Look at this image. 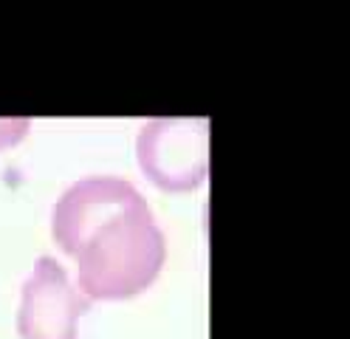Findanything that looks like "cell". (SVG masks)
Masks as SVG:
<instances>
[{
	"label": "cell",
	"instance_id": "cell-5",
	"mask_svg": "<svg viewBox=\"0 0 350 339\" xmlns=\"http://www.w3.org/2000/svg\"><path fill=\"white\" fill-rule=\"evenodd\" d=\"M31 122L29 119H0V150L14 147L17 142H23V136L29 133Z\"/></svg>",
	"mask_w": 350,
	"mask_h": 339
},
{
	"label": "cell",
	"instance_id": "cell-1",
	"mask_svg": "<svg viewBox=\"0 0 350 339\" xmlns=\"http://www.w3.org/2000/svg\"><path fill=\"white\" fill-rule=\"evenodd\" d=\"M79 294L91 303H119L156 283L167 260V238L144 195L107 215L88 232L77 252Z\"/></svg>",
	"mask_w": 350,
	"mask_h": 339
},
{
	"label": "cell",
	"instance_id": "cell-4",
	"mask_svg": "<svg viewBox=\"0 0 350 339\" xmlns=\"http://www.w3.org/2000/svg\"><path fill=\"white\" fill-rule=\"evenodd\" d=\"M142 192L119 175H88L65 190L51 210V238L68 258L99 221L133 203Z\"/></svg>",
	"mask_w": 350,
	"mask_h": 339
},
{
	"label": "cell",
	"instance_id": "cell-3",
	"mask_svg": "<svg viewBox=\"0 0 350 339\" xmlns=\"http://www.w3.org/2000/svg\"><path fill=\"white\" fill-rule=\"evenodd\" d=\"M88 300L71 283V275L57 258H37L23 283L17 311V331L23 339H79V320Z\"/></svg>",
	"mask_w": 350,
	"mask_h": 339
},
{
	"label": "cell",
	"instance_id": "cell-2",
	"mask_svg": "<svg viewBox=\"0 0 350 339\" xmlns=\"http://www.w3.org/2000/svg\"><path fill=\"white\" fill-rule=\"evenodd\" d=\"M139 167L164 192H189L209 170L206 119H150L136 142Z\"/></svg>",
	"mask_w": 350,
	"mask_h": 339
}]
</instances>
